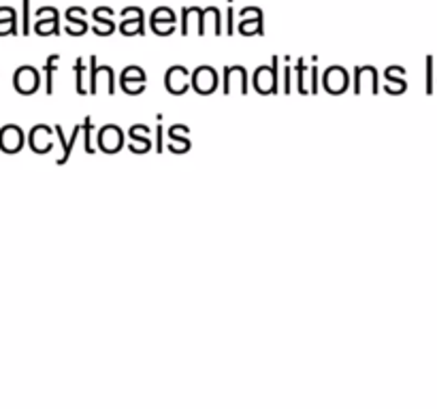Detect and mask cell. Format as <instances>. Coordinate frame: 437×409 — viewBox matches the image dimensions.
<instances>
[{"instance_id": "obj_9", "label": "cell", "mask_w": 437, "mask_h": 409, "mask_svg": "<svg viewBox=\"0 0 437 409\" xmlns=\"http://www.w3.org/2000/svg\"><path fill=\"white\" fill-rule=\"evenodd\" d=\"M354 92L363 94V92H371L378 94V71L373 66H361L354 73Z\"/></svg>"}, {"instance_id": "obj_15", "label": "cell", "mask_w": 437, "mask_h": 409, "mask_svg": "<svg viewBox=\"0 0 437 409\" xmlns=\"http://www.w3.org/2000/svg\"><path fill=\"white\" fill-rule=\"evenodd\" d=\"M102 88L109 96L116 94V73L112 66H98V75H96V88Z\"/></svg>"}, {"instance_id": "obj_8", "label": "cell", "mask_w": 437, "mask_h": 409, "mask_svg": "<svg viewBox=\"0 0 437 409\" xmlns=\"http://www.w3.org/2000/svg\"><path fill=\"white\" fill-rule=\"evenodd\" d=\"M175 22H177V18H175L173 9H169V7H160L152 13V28L160 37H169L175 30Z\"/></svg>"}, {"instance_id": "obj_26", "label": "cell", "mask_w": 437, "mask_h": 409, "mask_svg": "<svg viewBox=\"0 0 437 409\" xmlns=\"http://www.w3.org/2000/svg\"><path fill=\"white\" fill-rule=\"evenodd\" d=\"M292 66H284V83H282V92L284 94H290V90H292Z\"/></svg>"}, {"instance_id": "obj_18", "label": "cell", "mask_w": 437, "mask_h": 409, "mask_svg": "<svg viewBox=\"0 0 437 409\" xmlns=\"http://www.w3.org/2000/svg\"><path fill=\"white\" fill-rule=\"evenodd\" d=\"M207 22L213 24V35H217V37L222 35V16H220V11H217L215 7L205 9V24Z\"/></svg>"}, {"instance_id": "obj_24", "label": "cell", "mask_w": 437, "mask_h": 409, "mask_svg": "<svg viewBox=\"0 0 437 409\" xmlns=\"http://www.w3.org/2000/svg\"><path fill=\"white\" fill-rule=\"evenodd\" d=\"M96 75H98V60H96V56H92L90 58V94H96L98 92V88H96Z\"/></svg>"}, {"instance_id": "obj_19", "label": "cell", "mask_w": 437, "mask_h": 409, "mask_svg": "<svg viewBox=\"0 0 437 409\" xmlns=\"http://www.w3.org/2000/svg\"><path fill=\"white\" fill-rule=\"evenodd\" d=\"M305 71H307L305 60L299 58V62H297V66H294V73H297V92H299V94H309V88H307V81H305Z\"/></svg>"}, {"instance_id": "obj_13", "label": "cell", "mask_w": 437, "mask_h": 409, "mask_svg": "<svg viewBox=\"0 0 437 409\" xmlns=\"http://www.w3.org/2000/svg\"><path fill=\"white\" fill-rule=\"evenodd\" d=\"M16 85L20 92L24 94H30V92H37L39 88V73L30 66H22L16 75Z\"/></svg>"}, {"instance_id": "obj_23", "label": "cell", "mask_w": 437, "mask_h": 409, "mask_svg": "<svg viewBox=\"0 0 437 409\" xmlns=\"http://www.w3.org/2000/svg\"><path fill=\"white\" fill-rule=\"evenodd\" d=\"M120 79H131V81H145V73L141 66H126L120 75Z\"/></svg>"}, {"instance_id": "obj_3", "label": "cell", "mask_w": 437, "mask_h": 409, "mask_svg": "<svg viewBox=\"0 0 437 409\" xmlns=\"http://www.w3.org/2000/svg\"><path fill=\"white\" fill-rule=\"evenodd\" d=\"M122 22H120V32L126 37H141L145 32V22H143V11L139 7H126L122 11Z\"/></svg>"}, {"instance_id": "obj_5", "label": "cell", "mask_w": 437, "mask_h": 409, "mask_svg": "<svg viewBox=\"0 0 437 409\" xmlns=\"http://www.w3.org/2000/svg\"><path fill=\"white\" fill-rule=\"evenodd\" d=\"M164 88H167L171 94H175V96L188 92V88H192V79H190L188 69H184V66H179V64H177V66H171V69L167 71V75H164Z\"/></svg>"}, {"instance_id": "obj_17", "label": "cell", "mask_w": 437, "mask_h": 409, "mask_svg": "<svg viewBox=\"0 0 437 409\" xmlns=\"http://www.w3.org/2000/svg\"><path fill=\"white\" fill-rule=\"evenodd\" d=\"M239 32L246 37H261L263 35V18H244L239 20Z\"/></svg>"}, {"instance_id": "obj_10", "label": "cell", "mask_w": 437, "mask_h": 409, "mask_svg": "<svg viewBox=\"0 0 437 409\" xmlns=\"http://www.w3.org/2000/svg\"><path fill=\"white\" fill-rule=\"evenodd\" d=\"M190 132L188 126H181V124H175L169 128V134H167V139H169V150L173 154H186L190 150V141L186 139V134Z\"/></svg>"}, {"instance_id": "obj_27", "label": "cell", "mask_w": 437, "mask_h": 409, "mask_svg": "<svg viewBox=\"0 0 437 409\" xmlns=\"http://www.w3.org/2000/svg\"><path fill=\"white\" fill-rule=\"evenodd\" d=\"M83 139H85V152L88 154H94V148L90 146V134H92V119L90 117H85V121H83Z\"/></svg>"}, {"instance_id": "obj_7", "label": "cell", "mask_w": 437, "mask_h": 409, "mask_svg": "<svg viewBox=\"0 0 437 409\" xmlns=\"http://www.w3.org/2000/svg\"><path fill=\"white\" fill-rule=\"evenodd\" d=\"M239 88L241 94H248V71L244 66H227L225 69V94H233V90Z\"/></svg>"}, {"instance_id": "obj_20", "label": "cell", "mask_w": 437, "mask_h": 409, "mask_svg": "<svg viewBox=\"0 0 437 409\" xmlns=\"http://www.w3.org/2000/svg\"><path fill=\"white\" fill-rule=\"evenodd\" d=\"M399 73H403V69H401V66H388V69H386V73H384V75H386V79H388L393 85H397V94H401V92L405 90V81L397 77Z\"/></svg>"}, {"instance_id": "obj_12", "label": "cell", "mask_w": 437, "mask_h": 409, "mask_svg": "<svg viewBox=\"0 0 437 409\" xmlns=\"http://www.w3.org/2000/svg\"><path fill=\"white\" fill-rule=\"evenodd\" d=\"M112 18H114V11L109 9V7H100V9L94 11V22H96L94 32H96L98 37H109V35L116 30V24H114Z\"/></svg>"}, {"instance_id": "obj_14", "label": "cell", "mask_w": 437, "mask_h": 409, "mask_svg": "<svg viewBox=\"0 0 437 409\" xmlns=\"http://www.w3.org/2000/svg\"><path fill=\"white\" fill-rule=\"evenodd\" d=\"M85 11L81 7H73L68 13H66V26H68V32L73 37H79L88 30V24H85Z\"/></svg>"}, {"instance_id": "obj_16", "label": "cell", "mask_w": 437, "mask_h": 409, "mask_svg": "<svg viewBox=\"0 0 437 409\" xmlns=\"http://www.w3.org/2000/svg\"><path fill=\"white\" fill-rule=\"evenodd\" d=\"M81 128H83V126H75V130H73V134H71V139L66 141V136H64L62 128H60V126H56V132H58V139H60V143H62V158L58 160V165H64V162H66V160L71 158L73 146H75V141H77V136H79Z\"/></svg>"}, {"instance_id": "obj_4", "label": "cell", "mask_w": 437, "mask_h": 409, "mask_svg": "<svg viewBox=\"0 0 437 409\" xmlns=\"http://www.w3.org/2000/svg\"><path fill=\"white\" fill-rule=\"evenodd\" d=\"M322 83H324V90L329 94H344L350 85V77H348L346 69L329 66L322 75Z\"/></svg>"}, {"instance_id": "obj_28", "label": "cell", "mask_w": 437, "mask_h": 409, "mask_svg": "<svg viewBox=\"0 0 437 409\" xmlns=\"http://www.w3.org/2000/svg\"><path fill=\"white\" fill-rule=\"evenodd\" d=\"M164 152V128L156 126V154Z\"/></svg>"}, {"instance_id": "obj_6", "label": "cell", "mask_w": 437, "mask_h": 409, "mask_svg": "<svg viewBox=\"0 0 437 409\" xmlns=\"http://www.w3.org/2000/svg\"><path fill=\"white\" fill-rule=\"evenodd\" d=\"M192 88H194V92L200 94V96L213 94L215 88H217V73H215V69H211V66H198V69L192 73Z\"/></svg>"}, {"instance_id": "obj_31", "label": "cell", "mask_w": 437, "mask_h": 409, "mask_svg": "<svg viewBox=\"0 0 437 409\" xmlns=\"http://www.w3.org/2000/svg\"><path fill=\"white\" fill-rule=\"evenodd\" d=\"M227 16H229V28H227V32H229V35H233V32H235V26H233L235 11H233V9H229V13H227Z\"/></svg>"}, {"instance_id": "obj_25", "label": "cell", "mask_w": 437, "mask_h": 409, "mask_svg": "<svg viewBox=\"0 0 437 409\" xmlns=\"http://www.w3.org/2000/svg\"><path fill=\"white\" fill-rule=\"evenodd\" d=\"M58 62V56H52L49 60H47V66H45V71H47V94H52L54 92V83H52V75L56 73V64Z\"/></svg>"}, {"instance_id": "obj_21", "label": "cell", "mask_w": 437, "mask_h": 409, "mask_svg": "<svg viewBox=\"0 0 437 409\" xmlns=\"http://www.w3.org/2000/svg\"><path fill=\"white\" fill-rule=\"evenodd\" d=\"M83 73H85V66H83V60L79 58V60L75 62V75H77V94H79V96H85V94H90V92H88V88H85V83H83Z\"/></svg>"}, {"instance_id": "obj_11", "label": "cell", "mask_w": 437, "mask_h": 409, "mask_svg": "<svg viewBox=\"0 0 437 409\" xmlns=\"http://www.w3.org/2000/svg\"><path fill=\"white\" fill-rule=\"evenodd\" d=\"M190 24H196V35H205V11L198 7H190L181 11V35L190 32Z\"/></svg>"}, {"instance_id": "obj_1", "label": "cell", "mask_w": 437, "mask_h": 409, "mask_svg": "<svg viewBox=\"0 0 437 409\" xmlns=\"http://www.w3.org/2000/svg\"><path fill=\"white\" fill-rule=\"evenodd\" d=\"M280 58L273 56L271 66H258L254 73V88L261 94H277L280 92V77H277Z\"/></svg>"}, {"instance_id": "obj_29", "label": "cell", "mask_w": 437, "mask_h": 409, "mask_svg": "<svg viewBox=\"0 0 437 409\" xmlns=\"http://www.w3.org/2000/svg\"><path fill=\"white\" fill-rule=\"evenodd\" d=\"M318 92V66L309 69V94Z\"/></svg>"}, {"instance_id": "obj_30", "label": "cell", "mask_w": 437, "mask_h": 409, "mask_svg": "<svg viewBox=\"0 0 437 409\" xmlns=\"http://www.w3.org/2000/svg\"><path fill=\"white\" fill-rule=\"evenodd\" d=\"M431 58H426V92H431L433 90V85H431Z\"/></svg>"}, {"instance_id": "obj_22", "label": "cell", "mask_w": 437, "mask_h": 409, "mask_svg": "<svg viewBox=\"0 0 437 409\" xmlns=\"http://www.w3.org/2000/svg\"><path fill=\"white\" fill-rule=\"evenodd\" d=\"M120 85L126 94H143L145 92V81H131V79H120Z\"/></svg>"}, {"instance_id": "obj_2", "label": "cell", "mask_w": 437, "mask_h": 409, "mask_svg": "<svg viewBox=\"0 0 437 409\" xmlns=\"http://www.w3.org/2000/svg\"><path fill=\"white\" fill-rule=\"evenodd\" d=\"M98 148L104 154H118L124 148V132L116 124H107L98 130Z\"/></svg>"}]
</instances>
